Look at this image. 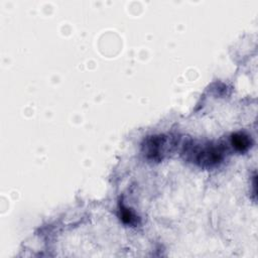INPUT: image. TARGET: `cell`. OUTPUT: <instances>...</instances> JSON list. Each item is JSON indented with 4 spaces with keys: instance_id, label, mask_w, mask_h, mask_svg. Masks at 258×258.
Here are the masks:
<instances>
[{
    "instance_id": "cell-1",
    "label": "cell",
    "mask_w": 258,
    "mask_h": 258,
    "mask_svg": "<svg viewBox=\"0 0 258 258\" xmlns=\"http://www.w3.org/2000/svg\"><path fill=\"white\" fill-rule=\"evenodd\" d=\"M223 158V150L217 146H207L197 150V160L202 164L213 165Z\"/></svg>"
},
{
    "instance_id": "cell-2",
    "label": "cell",
    "mask_w": 258,
    "mask_h": 258,
    "mask_svg": "<svg viewBox=\"0 0 258 258\" xmlns=\"http://www.w3.org/2000/svg\"><path fill=\"white\" fill-rule=\"evenodd\" d=\"M164 144V136H152L146 140L143 146L145 148V153L148 157L152 159H157L161 156Z\"/></svg>"
},
{
    "instance_id": "cell-3",
    "label": "cell",
    "mask_w": 258,
    "mask_h": 258,
    "mask_svg": "<svg viewBox=\"0 0 258 258\" xmlns=\"http://www.w3.org/2000/svg\"><path fill=\"white\" fill-rule=\"evenodd\" d=\"M232 144L239 151H245L250 145V139L244 133H236L232 135Z\"/></svg>"
},
{
    "instance_id": "cell-4",
    "label": "cell",
    "mask_w": 258,
    "mask_h": 258,
    "mask_svg": "<svg viewBox=\"0 0 258 258\" xmlns=\"http://www.w3.org/2000/svg\"><path fill=\"white\" fill-rule=\"evenodd\" d=\"M121 218L125 223L128 224H132L135 221V217L133 216V214L128 209L125 208H122L121 210Z\"/></svg>"
}]
</instances>
